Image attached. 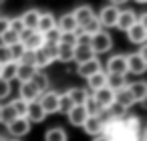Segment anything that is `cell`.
<instances>
[{"label":"cell","mask_w":147,"mask_h":141,"mask_svg":"<svg viewBox=\"0 0 147 141\" xmlns=\"http://www.w3.org/2000/svg\"><path fill=\"white\" fill-rule=\"evenodd\" d=\"M93 57H95V53L91 51V47H79V45L75 47V63L77 65H81V63H85Z\"/></svg>","instance_id":"29"},{"label":"cell","mask_w":147,"mask_h":141,"mask_svg":"<svg viewBox=\"0 0 147 141\" xmlns=\"http://www.w3.org/2000/svg\"><path fill=\"white\" fill-rule=\"evenodd\" d=\"M127 89H129L135 103L145 105V101H147V83L145 81H133L131 85H127Z\"/></svg>","instance_id":"11"},{"label":"cell","mask_w":147,"mask_h":141,"mask_svg":"<svg viewBox=\"0 0 147 141\" xmlns=\"http://www.w3.org/2000/svg\"><path fill=\"white\" fill-rule=\"evenodd\" d=\"M107 87L115 93V91H119V89L127 87V79H125V77H121V75H107Z\"/></svg>","instance_id":"31"},{"label":"cell","mask_w":147,"mask_h":141,"mask_svg":"<svg viewBox=\"0 0 147 141\" xmlns=\"http://www.w3.org/2000/svg\"><path fill=\"white\" fill-rule=\"evenodd\" d=\"M83 129H85V133H89L91 137H97V135L103 133V125H101V121L97 119V115H89V117L85 119V123H83Z\"/></svg>","instance_id":"20"},{"label":"cell","mask_w":147,"mask_h":141,"mask_svg":"<svg viewBox=\"0 0 147 141\" xmlns=\"http://www.w3.org/2000/svg\"><path fill=\"white\" fill-rule=\"evenodd\" d=\"M53 28H57V18H55V14H53V12H40L36 30L45 34V32H49V30H53Z\"/></svg>","instance_id":"19"},{"label":"cell","mask_w":147,"mask_h":141,"mask_svg":"<svg viewBox=\"0 0 147 141\" xmlns=\"http://www.w3.org/2000/svg\"><path fill=\"white\" fill-rule=\"evenodd\" d=\"M30 125L32 123H42L45 119H47V113L42 111V107L38 105V101H34V103H28V111H26V117H24Z\"/></svg>","instance_id":"15"},{"label":"cell","mask_w":147,"mask_h":141,"mask_svg":"<svg viewBox=\"0 0 147 141\" xmlns=\"http://www.w3.org/2000/svg\"><path fill=\"white\" fill-rule=\"evenodd\" d=\"M67 117H69V123H71L73 127H83V123H85V119H87L89 115H87V111L83 109V105H75V107L67 113Z\"/></svg>","instance_id":"18"},{"label":"cell","mask_w":147,"mask_h":141,"mask_svg":"<svg viewBox=\"0 0 147 141\" xmlns=\"http://www.w3.org/2000/svg\"><path fill=\"white\" fill-rule=\"evenodd\" d=\"M0 109H2V105H0Z\"/></svg>","instance_id":"54"},{"label":"cell","mask_w":147,"mask_h":141,"mask_svg":"<svg viewBox=\"0 0 147 141\" xmlns=\"http://www.w3.org/2000/svg\"><path fill=\"white\" fill-rule=\"evenodd\" d=\"M6 127H8V133L12 135V139H20V137H24V135L30 133V123H28L24 117H16V119H14L12 123H8Z\"/></svg>","instance_id":"8"},{"label":"cell","mask_w":147,"mask_h":141,"mask_svg":"<svg viewBox=\"0 0 147 141\" xmlns=\"http://www.w3.org/2000/svg\"><path fill=\"white\" fill-rule=\"evenodd\" d=\"M107 111L111 113V117H113V121H121L123 117H127V109L123 107V105H119V103H111L109 107H107Z\"/></svg>","instance_id":"32"},{"label":"cell","mask_w":147,"mask_h":141,"mask_svg":"<svg viewBox=\"0 0 147 141\" xmlns=\"http://www.w3.org/2000/svg\"><path fill=\"white\" fill-rule=\"evenodd\" d=\"M45 141H69V135L63 127H51L45 133Z\"/></svg>","instance_id":"26"},{"label":"cell","mask_w":147,"mask_h":141,"mask_svg":"<svg viewBox=\"0 0 147 141\" xmlns=\"http://www.w3.org/2000/svg\"><path fill=\"white\" fill-rule=\"evenodd\" d=\"M135 22H137V12L131 10V8H123V10H119V18H117V24H115V26H117L119 30L127 32Z\"/></svg>","instance_id":"10"},{"label":"cell","mask_w":147,"mask_h":141,"mask_svg":"<svg viewBox=\"0 0 147 141\" xmlns=\"http://www.w3.org/2000/svg\"><path fill=\"white\" fill-rule=\"evenodd\" d=\"M10 107H12V111L16 113V117H26L28 103H26V101H22L20 97H18V99H12V101H10Z\"/></svg>","instance_id":"35"},{"label":"cell","mask_w":147,"mask_h":141,"mask_svg":"<svg viewBox=\"0 0 147 141\" xmlns=\"http://www.w3.org/2000/svg\"><path fill=\"white\" fill-rule=\"evenodd\" d=\"M57 28H59L61 32H77L79 24H77L73 12H67V14H63L61 18H57Z\"/></svg>","instance_id":"17"},{"label":"cell","mask_w":147,"mask_h":141,"mask_svg":"<svg viewBox=\"0 0 147 141\" xmlns=\"http://www.w3.org/2000/svg\"><path fill=\"white\" fill-rule=\"evenodd\" d=\"M73 107H75V105H73L71 97H69L67 93H61V97H59V113H65V115H67Z\"/></svg>","instance_id":"38"},{"label":"cell","mask_w":147,"mask_h":141,"mask_svg":"<svg viewBox=\"0 0 147 141\" xmlns=\"http://www.w3.org/2000/svg\"><path fill=\"white\" fill-rule=\"evenodd\" d=\"M73 16H75V20H77V24L83 26L85 22H89L91 18H95V10H93L89 4H81V6H77V8L73 10Z\"/></svg>","instance_id":"16"},{"label":"cell","mask_w":147,"mask_h":141,"mask_svg":"<svg viewBox=\"0 0 147 141\" xmlns=\"http://www.w3.org/2000/svg\"><path fill=\"white\" fill-rule=\"evenodd\" d=\"M119 10H121V8H117V6H113V4L103 6V8L99 10V14H97V20H99L101 28H115L117 18H119Z\"/></svg>","instance_id":"3"},{"label":"cell","mask_w":147,"mask_h":141,"mask_svg":"<svg viewBox=\"0 0 147 141\" xmlns=\"http://www.w3.org/2000/svg\"><path fill=\"white\" fill-rule=\"evenodd\" d=\"M10 91H12L10 83H8V81H4V79H0V101L8 99V97H10Z\"/></svg>","instance_id":"44"},{"label":"cell","mask_w":147,"mask_h":141,"mask_svg":"<svg viewBox=\"0 0 147 141\" xmlns=\"http://www.w3.org/2000/svg\"><path fill=\"white\" fill-rule=\"evenodd\" d=\"M59 45H65V47H77V32H61Z\"/></svg>","instance_id":"41"},{"label":"cell","mask_w":147,"mask_h":141,"mask_svg":"<svg viewBox=\"0 0 147 141\" xmlns=\"http://www.w3.org/2000/svg\"><path fill=\"white\" fill-rule=\"evenodd\" d=\"M59 97H61V93H57V91H53V89L40 93V97H38V105L42 107V111H45L47 115L59 113Z\"/></svg>","instance_id":"6"},{"label":"cell","mask_w":147,"mask_h":141,"mask_svg":"<svg viewBox=\"0 0 147 141\" xmlns=\"http://www.w3.org/2000/svg\"><path fill=\"white\" fill-rule=\"evenodd\" d=\"M87 83H89V89L95 93V91H99V89L107 87V73H105V71H99V73L91 75V77L87 79Z\"/></svg>","instance_id":"22"},{"label":"cell","mask_w":147,"mask_h":141,"mask_svg":"<svg viewBox=\"0 0 147 141\" xmlns=\"http://www.w3.org/2000/svg\"><path fill=\"white\" fill-rule=\"evenodd\" d=\"M115 103L123 105L125 109H129V107H133V105H135V101H133V97H131V93H129V89H127V87H123V89L115 91Z\"/></svg>","instance_id":"25"},{"label":"cell","mask_w":147,"mask_h":141,"mask_svg":"<svg viewBox=\"0 0 147 141\" xmlns=\"http://www.w3.org/2000/svg\"><path fill=\"white\" fill-rule=\"evenodd\" d=\"M67 95L71 97L73 105H83V103H85V99L89 97V93H87L83 87H73V89H69V91H67Z\"/></svg>","instance_id":"28"},{"label":"cell","mask_w":147,"mask_h":141,"mask_svg":"<svg viewBox=\"0 0 147 141\" xmlns=\"http://www.w3.org/2000/svg\"><path fill=\"white\" fill-rule=\"evenodd\" d=\"M12 59H10V51H8V47H4V45H0V65H6V63H10Z\"/></svg>","instance_id":"46"},{"label":"cell","mask_w":147,"mask_h":141,"mask_svg":"<svg viewBox=\"0 0 147 141\" xmlns=\"http://www.w3.org/2000/svg\"><path fill=\"white\" fill-rule=\"evenodd\" d=\"M89 47H91V51L95 53V57H97V55H105V53L111 51V47H113V38H111L109 32L99 30V32H95V34L91 36Z\"/></svg>","instance_id":"2"},{"label":"cell","mask_w":147,"mask_h":141,"mask_svg":"<svg viewBox=\"0 0 147 141\" xmlns=\"http://www.w3.org/2000/svg\"><path fill=\"white\" fill-rule=\"evenodd\" d=\"M14 43H18V34H16L14 30L6 28V30L2 32V36H0V45H4V47H10V45H14Z\"/></svg>","instance_id":"39"},{"label":"cell","mask_w":147,"mask_h":141,"mask_svg":"<svg viewBox=\"0 0 147 141\" xmlns=\"http://www.w3.org/2000/svg\"><path fill=\"white\" fill-rule=\"evenodd\" d=\"M93 141H111V139H109V137H105V135L101 133V135H97V137H93Z\"/></svg>","instance_id":"49"},{"label":"cell","mask_w":147,"mask_h":141,"mask_svg":"<svg viewBox=\"0 0 147 141\" xmlns=\"http://www.w3.org/2000/svg\"><path fill=\"white\" fill-rule=\"evenodd\" d=\"M99 71H103V63H101L97 57H93V59H89V61H85V63H81V65L77 67V73H79V77H83V79H89L91 75H95V73H99Z\"/></svg>","instance_id":"9"},{"label":"cell","mask_w":147,"mask_h":141,"mask_svg":"<svg viewBox=\"0 0 147 141\" xmlns=\"http://www.w3.org/2000/svg\"><path fill=\"white\" fill-rule=\"evenodd\" d=\"M8 51H10V59L14 61V63H18L20 59H22V55L26 53V49H24V45L18 40V43H14V45H10L8 47Z\"/></svg>","instance_id":"36"},{"label":"cell","mask_w":147,"mask_h":141,"mask_svg":"<svg viewBox=\"0 0 147 141\" xmlns=\"http://www.w3.org/2000/svg\"><path fill=\"white\" fill-rule=\"evenodd\" d=\"M125 59H127V73H131V75H143L147 71V59H143L139 53L125 55Z\"/></svg>","instance_id":"7"},{"label":"cell","mask_w":147,"mask_h":141,"mask_svg":"<svg viewBox=\"0 0 147 141\" xmlns=\"http://www.w3.org/2000/svg\"><path fill=\"white\" fill-rule=\"evenodd\" d=\"M57 61H61V63H75V47L59 45V57H57Z\"/></svg>","instance_id":"30"},{"label":"cell","mask_w":147,"mask_h":141,"mask_svg":"<svg viewBox=\"0 0 147 141\" xmlns=\"http://www.w3.org/2000/svg\"><path fill=\"white\" fill-rule=\"evenodd\" d=\"M141 135L143 133H139V135H135V133H129V131H125V133H121L117 139H113V141H141Z\"/></svg>","instance_id":"45"},{"label":"cell","mask_w":147,"mask_h":141,"mask_svg":"<svg viewBox=\"0 0 147 141\" xmlns=\"http://www.w3.org/2000/svg\"><path fill=\"white\" fill-rule=\"evenodd\" d=\"M79 30L81 32H85V34H95V32H99V30H103L101 28V24H99V20H97V14H95V18H91L89 22H85L83 26H79Z\"/></svg>","instance_id":"34"},{"label":"cell","mask_w":147,"mask_h":141,"mask_svg":"<svg viewBox=\"0 0 147 141\" xmlns=\"http://www.w3.org/2000/svg\"><path fill=\"white\" fill-rule=\"evenodd\" d=\"M30 83L36 87V91H38V93H45V91H49V89H51V81H49V77H47V73H45V71H36V73H34V77L30 79Z\"/></svg>","instance_id":"21"},{"label":"cell","mask_w":147,"mask_h":141,"mask_svg":"<svg viewBox=\"0 0 147 141\" xmlns=\"http://www.w3.org/2000/svg\"><path fill=\"white\" fill-rule=\"evenodd\" d=\"M125 2H129V0H109V4H113V6H121V4H125Z\"/></svg>","instance_id":"48"},{"label":"cell","mask_w":147,"mask_h":141,"mask_svg":"<svg viewBox=\"0 0 147 141\" xmlns=\"http://www.w3.org/2000/svg\"><path fill=\"white\" fill-rule=\"evenodd\" d=\"M14 119H16V113L12 111L10 103L2 105V109H0V123H4V125H8V123H12Z\"/></svg>","instance_id":"33"},{"label":"cell","mask_w":147,"mask_h":141,"mask_svg":"<svg viewBox=\"0 0 147 141\" xmlns=\"http://www.w3.org/2000/svg\"><path fill=\"white\" fill-rule=\"evenodd\" d=\"M40 51L45 53V57L49 59V63H55L57 57H59V45H49V43H45Z\"/></svg>","instance_id":"37"},{"label":"cell","mask_w":147,"mask_h":141,"mask_svg":"<svg viewBox=\"0 0 147 141\" xmlns=\"http://www.w3.org/2000/svg\"><path fill=\"white\" fill-rule=\"evenodd\" d=\"M8 28H10V30H14L16 34H20V32L24 30V26H22V20H20V16H12V18H8Z\"/></svg>","instance_id":"43"},{"label":"cell","mask_w":147,"mask_h":141,"mask_svg":"<svg viewBox=\"0 0 147 141\" xmlns=\"http://www.w3.org/2000/svg\"><path fill=\"white\" fill-rule=\"evenodd\" d=\"M135 2H139V4H145V2H147V0H135Z\"/></svg>","instance_id":"50"},{"label":"cell","mask_w":147,"mask_h":141,"mask_svg":"<svg viewBox=\"0 0 147 141\" xmlns=\"http://www.w3.org/2000/svg\"><path fill=\"white\" fill-rule=\"evenodd\" d=\"M93 99L97 101V105H99L101 109H107V107L115 101V93H113L109 87H103V89H99V91L93 93Z\"/></svg>","instance_id":"14"},{"label":"cell","mask_w":147,"mask_h":141,"mask_svg":"<svg viewBox=\"0 0 147 141\" xmlns=\"http://www.w3.org/2000/svg\"><path fill=\"white\" fill-rule=\"evenodd\" d=\"M18 97L22 99V101H26V103H34V101H38V97H40V93L36 91V87L30 83V81H26V83H20V91H18Z\"/></svg>","instance_id":"13"},{"label":"cell","mask_w":147,"mask_h":141,"mask_svg":"<svg viewBox=\"0 0 147 141\" xmlns=\"http://www.w3.org/2000/svg\"><path fill=\"white\" fill-rule=\"evenodd\" d=\"M105 73L107 75L127 77V59H125V55H111L105 63Z\"/></svg>","instance_id":"5"},{"label":"cell","mask_w":147,"mask_h":141,"mask_svg":"<svg viewBox=\"0 0 147 141\" xmlns=\"http://www.w3.org/2000/svg\"><path fill=\"white\" fill-rule=\"evenodd\" d=\"M18 40L24 45L26 51H38V49H42V45H45V36H42V32H38V30H22V32L18 34Z\"/></svg>","instance_id":"4"},{"label":"cell","mask_w":147,"mask_h":141,"mask_svg":"<svg viewBox=\"0 0 147 141\" xmlns=\"http://www.w3.org/2000/svg\"><path fill=\"white\" fill-rule=\"evenodd\" d=\"M6 28H8V16H0V36Z\"/></svg>","instance_id":"47"},{"label":"cell","mask_w":147,"mask_h":141,"mask_svg":"<svg viewBox=\"0 0 147 141\" xmlns=\"http://www.w3.org/2000/svg\"><path fill=\"white\" fill-rule=\"evenodd\" d=\"M0 4H2V0H0Z\"/></svg>","instance_id":"52"},{"label":"cell","mask_w":147,"mask_h":141,"mask_svg":"<svg viewBox=\"0 0 147 141\" xmlns=\"http://www.w3.org/2000/svg\"><path fill=\"white\" fill-rule=\"evenodd\" d=\"M83 109L87 111V115H97V113L101 111V107L97 105V101L93 99V95H89V97L85 99V103H83Z\"/></svg>","instance_id":"40"},{"label":"cell","mask_w":147,"mask_h":141,"mask_svg":"<svg viewBox=\"0 0 147 141\" xmlns=\"http://www.w3.org/2000/svg\"><path fill=\"white\" fill-rule=\"evenodd\" d=\"M123 127H125V131H129V133H135V135L143 133V123H141V119H139L137 115L123 117Z\"/></svg>","instance_id":"23"},{"label":"cell","mask_w":147,"mask_h":141,"mask_svg":"<svg viewBox=\"0 0 147 141\" xmlns=\"http://www.w3.org/2000/svg\"><path fill=\"white\" fill-rule=\"evenodd\" d=\"M38 18H40V10H36V8H28V10H24L20 14V20H22L24 30H36Z\"/></svg>","instance_id":"12"},{"label":"cell","mask_w":147,"mask_h":141,"mask_svg":"<svg viewBox=\"0 0 147 141\" xmlns=\"http://www.w3.org/2000/svg\"><path fill=\"white\" fill-rule=\"evenodd\" d=\"M34 73H36V69H34L32 65H22V63H18L16 81H18V83H26V81H30V79L34 77Z\"/></svg>","instance_id":"24"},{"label":"cell","mask_w":147,"mask_h":141,"mask_svg":"<svg viewBox=\"0 0 147 141\" xmlns=\"http://www.w3.org/2000/svg\"><path fill=\"white\" fill-rule=\"evenodd\" d=\"M16 69H18V63L10 61L6 65H2V69H0V79H4V81H14L16 79Z\"/></svg>","instance_id":"27"},{"label":"cell","mask_w":147,"mask_h":141,"mask_svg":"<svg viewBox=\"0 0 147 141\" xmlns=\"http://www.w3.org/2000/svg\"><path fill=\"white\" fill-rule=\"evenodd\" d=\"M127 34V38H129V43H133V45H145L147 43V14L143 12V14H137V22L125 32Z\"/></svg>","instance_id":"1"},{"label":"cell","mask_w":147,"mask_h":141,"mask_svg":"<svg viewBox=\"0 0 147 141\" xmlns=\"http://www.w3.org/2000/svg\"><path fill=\"white\" fill-rule=\"evenodd\" d=\"M42 36H45V43H49V45H59V38H61V30H59V28H53V30L45 32Z\"/></svg>","instance_id":"42"},{"label":"cell","mask_w":147,"mask_h":141,"mask_svg":"<svg viewBox=\"0 0 147 141\" xmlns=\"http://www.w3.org/2000/svg\"><path fill=\"white\" fill-rule=\"evenodd\" d=\"M6 141H20V139H6Z\"/></svg>","instance_id":"51"},{"label":"cell","mask_w":147,"mask_h":141,"mask_svg":"<svg viewBox=\"0 0 147 141\" xmlns=\"http://www.w3.org/2000/svg\"><path fill=\"white\" fill-rule=\"evenodd\" d=\"M0 69H2V65H0Z\"/></svg>","instance_id":"53"}]
</instances>
